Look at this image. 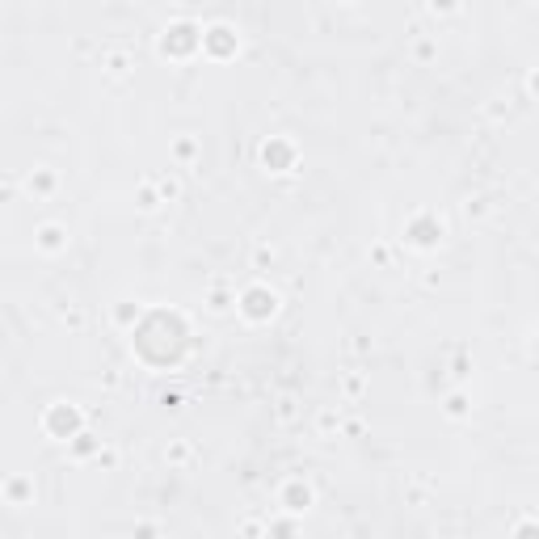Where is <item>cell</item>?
Instances as JSON below:
<instances>
[{
	"label": "cell",
	"instance_id": "obj_2",
	"mask_svg": "<svg viewBox=\"0 0 539 539\" xmlns=\"http://www.w3.org/2000/svg\"><path fill=\"white\" fill-rule=\"evenodd\" d=\"M76 425H80V417H76V409H68V404H55V409L47 413V430H51L55 439H68Z\"/></svg>",
	"mask_w": 539,
	"mask_h": 539
},
{
	"label": "cell",
	"instance_id": "obj_3",
	"mask_svg": "<svg viewBox=\"0 0 539 539\" xmlns=\"http://www.w3.org/2000/svg\"><path fill=\"white\" fill-rule=\"evenodd\" d=\"M228 34H232V30L215 26V30H206V34H202V43H206L211 51H228V47H232V38H228Z\"/></svg>",
	"mask_w": 539,
	"mask_h": 539
},
{
	"label": "cell",
	"instance_id": "obj_1",
	"mask_svg": "<svg viewBox=\"0 0 539 539\" xmlns=\"http://www.w3.org/2000/svg\"><path fill=\"white\" fill-rule=\"evenodd\" d=\"M274 291H266V287H253V291H245V316H253V320H266V316H274Z\"/></svg>",
	"mask_w": 539,
	"mask_h": 539
},
{
	"label": "cell",
	"instance_id": "obj_4",
	"mask_svg": "<svg viewBox=\"0 0 539 539\" xmlns=\"http://www.w3.org/2000/svg\"><path fill=\"white\" fill-rule=\"evenodd\" d=\"M287 501H291L287 510H308V506H312V489H308V485H291V489H287Z\"/></svg>",
	"mask_w": 539,
	"mask_h": 539
},
{
	"label": "cell",
	"instance_id": "obj_6",
	"mask_svg": "<svg viewBox=\"0 0 539 539\" xmlns=\"http://www.w3.org/2000/svg\"><path fill=\"white\" fill-rule=\"evenodd\" d=\"M59 236H63V232H59V228H43V232H38V245H43V249H47V253H55V249H59V245H63V241H59Z\"/></svg>",
	"mask_w": 539,
	"mask_h": 539
},
{
	"label": "cell",
	"instance_id": "obj_7",
	"mask_svg": "<svg viewBox=\"0 0 539 539\" xmlns=\"http://www.w3.org/2000/svg\"><path fill=\"white\" fill-rule=\"evenodd\" d=\"M518 539H539V526H535V522H526V526H518Z\"/></svg>",
	"mask_w": 539,
	"mask_h": 539
},
{
	"label": "cell",
	"instance_id": "obj_5",
	"mask_svg": "<svg viewBox=\"0 0 539 539\" xmlns=\"http://www.w3.org/2000/svg\"><path fill=\"white\" fill-rule=\"evenodd\" d=\"M287 156H291V148H287V144H274V148L266 144V148H261V160H266V165H282Z\"/></svg>",
	"mask_w": 539,
	"mask_h": 539
}]
</instances>
